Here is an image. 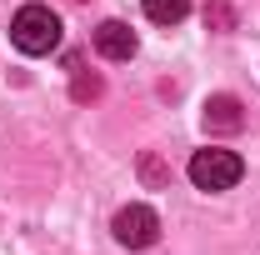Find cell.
<instances>
[{"instance_id":"1","label":"cell","mask_w":260,"mask_h":255,"mask_svg":"<svg viewBox=\"0 0 260 255\" xmlns=\"http://www.w3.org/2000/svg\"><path fill=\"white\" fill-rule=\"evenodd\" d=\"M10 40L25 55H50L60 45V15L50 5H20L15 20H10Z\"/></svg>"},{"instance_id":"2","label":"cell","mask_w":260,"mask_h":255,"mask_svg":"<svg viewBox=\"0 0 260 255\" xmlns=\"http://www.w3.org/2000/svg\"><path fill=\"white\" fill-rule=\"evenodd\" d=\"M245 175V160L235 155V150H220V145H205V150H195L190 155V180L200 190H230L235 180Z\"/></svg>"},{"instance_id":"3","label":"cell","mask_w":260,"mask_h":255,"mask_svg":"<svg viewBox=\"0 0 260 255\" xmlns=\"http://www.w3.org/2000/svg\"><path fill=\"white\" fill-rule=\"evenodd\" d=\"M115 240L125 245V250H150L155 240H160V215L150 210V205H125V210H115Z\"/></svg>"},{"instance_id":"4","label":"cell","mask_w":260,"mask_h":255,"mask_svg":"<svg viewBox=\"0 0 260 255\" xmlns=\"http://www.w3.org/2000/svg\"><path fill=\"white\" fill-rule=\"evenodd\" d=\"M135 30H130L125 20H100L95 25V50L105 55V60H130L135 55Z\"/></svg>"},{"instance_id":"5","label":"cell","mask_w":260,"mask_h":255,"mask_svg":"<svg viewBox=\"0 0 260 255\" xmlns=\"http://www.w3.org/2000/svg\"><path fill=\"white\" fill-rule=\"evenodd\" d=\"M205 125L220 130V135H235V130L245 125V105L235 95H210L205 100Z\"/></svg>"},{"instance_id":"6","label":"cell","mask_w":260,"mask_h":255,"mask_svg":"<svg viewBox=\"0 0 260 255\" xmlns=\"http://www.w3.org/2000/svg\"><path fill=\"white\" fill-rule=\"evenodd\" d=\"M145 15L155 25H180L190 15V0H145Z\"/></svg>"},{"instance_id":"7","label":"cell","mask_w":260,"mask_h":255,"mask_svg":"<svg viewBox=\"0 0 260 255\" xmlns=\"http://www.w3.org/2000/svg\"><path fill=\"white\" fill-rule=\"evenodd\" d=\"M105 85H100V75H85V70H75V85H70V95L75 100H95Z\"/></svg>"},{"instance_id":"8","label":"cell","mask_w":260,"mask_h":255,"mask_svg":"<svg viewBox=\"0 0 260 255\" xmlns=\"http://www.w3.org/2000/svg\"><path fill=\"white\" fill-rule=\"evenodd\" d=\"M140 170H145V180H150V185H165V180H170V170H165L155 155H145V160H140Z\"/></svg>"},{"instance_id":"9","label":"cell","mask_w":260,"mask_h":255,"mask_svg":"<svg viewBox=\"0 0 260 255\" xmlns=\"http://www.w3.org/2000/svg\"><path fill=\"white\" fill-rule=\"evenodd\" d=\"M205 20H210V25H220V30H225V25H230V10H225V5H210V10H205Z\"/></svg>"}]
</instances>
